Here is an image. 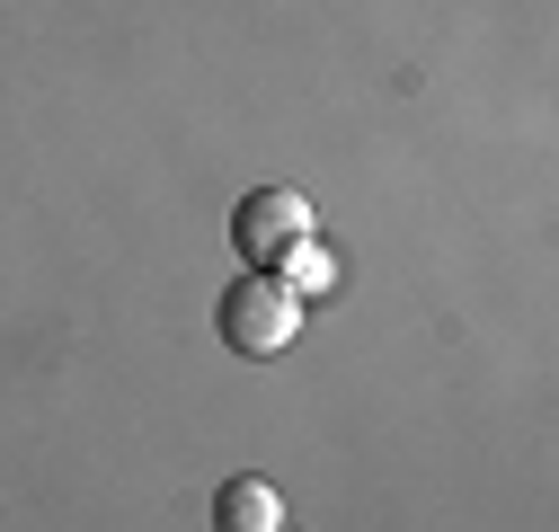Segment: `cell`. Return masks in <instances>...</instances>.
I'll return each mask as SVG.
<instances>
[{"label": "cell", "mask_w": 559, "mask_h": 532, "mask_svg": "<svg viewBox=\"0 0 559 532\" xmlns=\"http://www.w3.org/2000/svg\"><path fill=\"white\" fill-rule=\"evenodd\" d=\"M214 328H223L231 355H285V347L302 338V293H294L285 276H266V266H249L240 285H223Z\"/></svg>", "instance_id": "obj_1"}, {"label": "cell", "mask_w": 559, "mask_h": 532, "mask_svg": "<svg viewBox=\"0 0 559 532\" xmlns=\"http://www.w3.org/2000/svg\"><path fill=\"white\" fill-rule=\"evenodd\" d=\"M275 532H285V523H275Z\"/></svg>", "instance_id": "obj_5"}, {"label": "cell", "mask_w": 559, "mask_h": 532, "mask_svg": "<svg viewBox=\"0 0 559 532\" xmlns=\"http://www.w3.org/2000/svg\"><path fill=\"white\" fill-rule=\"evenodd\" d=\"M294 240H311V205H302L294 186H249L240 214H231V249H240V266H275Z\"/></svg>", "instance_id": "obj_2"}, {"label": "cell", "mask_w": 559, "mask_h": 532, "mask_svg": "<svg viewBox=\"0 0 559 532\" xmlns=\"http://www.w3.org/2000/svg\"><path fill=\"white\" fill-rule=\"evenodd\" d=\"M275 480H223V497H214V523L223 532H275Z\"/></svg>", "instance_id": "obj_3"}, {"label": "cell", "mask_w": 559, "mask_h": 532, "mask_svg": "<svg viewBox=\"0 0 559 532\" xmlns=\"http://www.w3.org/2000/svg\"><path fill=\"white\" fill-rule=\"evenodd\" d=\"M275 266H294V276H285L294 293H329V276H337V266H329V249H320V240H294L285 257H275Z\"/></svg>", "instance_id": "obj_4"}]
</instances>
